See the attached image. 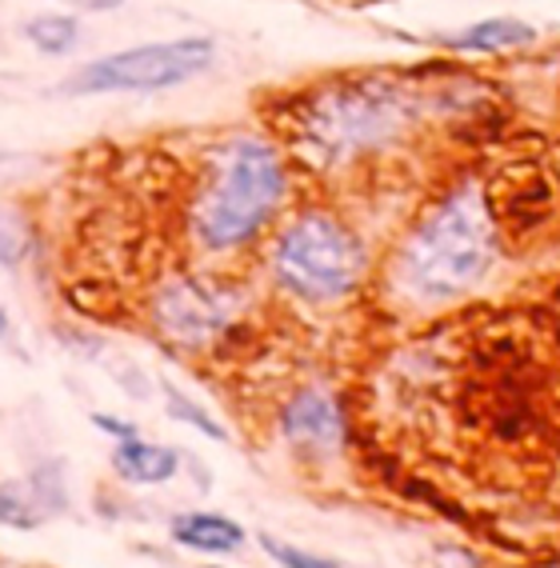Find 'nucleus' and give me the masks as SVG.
<instances>
[{
    "label": "nucleus",
    "instance_id": "1",
    "mask_svg": "<svg viewBox=\"0 0 560 568\" xmlns=\"http://www.w3.org/2000/svg\"><path fill=\"white\" fill-rule=\"evenodd\" d=\"M285 196V164L261 136H233L213 156L189 209V233L208 253H233L253 241Z\"/></svg>",
    "mask_w": 560,
    "mask_h": 568
},
{
    "label": "nucleus",
    "instance_id": "2",
    "mask_svg": "<svg viewBox=\"0 0 560 568\" xmlns=\"http://www.w3.org/2000/svg\"><path fill=\"white\" fill-rule=\"evenodd\" d=\"M492 264V221L489 204L477 189H460L440 201L425 221L408 233L400 248L397 276L420 301H448L469 293Z\"/></svg>",
    "mask_w": 560,
    "mask_h": 568
},
{
    "label": "nucleus",
    "instance_id": "3",
    "mask_svg": "<svg viewBox=\"0 0 560 568\" xmlns=\"http://www.w3.org/2000/svg\"><path fill=\"white\" fill-rule=\"evenodd\" d=\"M365 264L368 256L360 236L328 213L296 216L273 253L276 281L313 305H328L353 293L365 276Z\"/></svg>",
    "mask_w": 560,
    "mask_h": 568
},
{
    "label": "nucleus",
    "instance_id": "4",
    "mask_svg": "<svg viewBox=\"0 0 560 568\" xmlns=\"http://www.w3.org/2000/svg\"><path fill=\"white\" fill-rule=\"evenodd\" d=\"M216 61V44L208 37H173V41L133 44L104 52L96 61L69 72L57 92L61 97H109V92H164L181 89L208 72Z\"/></svg>",
    "mask_w": 560,
    "mask_h": 568
},
{
    "label": "nucleus",
    "instance_id": "5",
    "mask_svg": "<svg viewBox=\"0 0 560 568\" xmlns=\"http://www.w3.org/2000/svg\"><path fill=\"white\" fill-rule=\"evenodd\" d=\"M400 97L393 84L357 81L333 92L325 104H313V132L316 144H325L333 153H357L365 144H377L400 129Z\"/></svg>",
    "mask_w": 560,
    "mask_h": 568
},
{
    "label": "nucleus",
    "instance_id": "6",
    "mask_svg": "<svg viewBox=\"0 0 560 568\" xmlns=\"http://www.w3.org/2000/svg\"><path fill=\"white\" fill-rule=\"evenodd\" d=\"M236 296L208 276H176L153 296V321L169 341L201 348L233 325Z\"/></svg>",
    "mask_w": 560,
    "mask_h": 568
},
{
    "label": "nucleus",
    "instance_id": "7",
    "mask_svg": "<svg viewBox=\"0 0 560 568\" xmlns=\"http://www.w3.org/2000/svg\"><path fill=\"white\" fill-rule=\"evenodd\" d=\"M281 428L296 448H308V453H333L345 440V416L333 396L316 388H305L288 400L281 413Z\"/></svg>",
    "mask_w": 560,
    "mask_h": 568
},
{
    "label": "nucleus",
    "instance_id": "8",
    "mask_svg": "<svg viewBox=\"0 0 560 568\" xmlns=\"http://www.w3.org/2000/svg\"><path fill=\"white\" fill-rule=\"evenodd\" d=\"M169 537L173 545L189 548V552H204V557H233L248 540V532L224 513H176L169 520Z\"/></svg>",
    "mask_w": 560,
    "mask_h": 568
},
{
    "label": "nucleus",
    "instance_id": "9",
    "mask_svg": "<svg viewBox=\"0 0 560 568\" xmlns=\"http://www.w3.org/2000/svg\"><path fill=\"white\" fill-rule=\"evenodd\" d=\"M109 465L124 485H169L181 473V453L169 445L129 437V440H116Z\"/></svg>",
    "mask_w": 560,
    "mask_h": 568
},
{
    "label": "nucleus",
    "instance_id": "10",
    "mask_svg": "<svg viewBox=\"0 0 560 568\" xmlns=\"http://www.w3.org/2000/svg\"><path fill=\"white\" fill-rule=\"evenodd\" d=\"M532 41H537L532 24L517 21V17H489V21L457 32L448 44L460 52H500V49H520V44H532Z\"/></svg>",
    "mask_w": 560,
    "mask_h": 568
},
{
    "label": "nucleus",
    "instance_id": "11",
    "mask_svg": "<svg viewBox=\"0 0 560 568\" xmlns=\"http://www.w3.org/2000/svg\"><path fill=\"white\" fill-rule=\"evenodd\" d=\"M81 21L72 12H41L24 24V41L41 57H69L81 49Z\"/></svg>",
    "mask_w": 560,
    "mask_h": 568
},
{
    "label": "nucleus",
    "instance_id": "12",
    "mask_svg": "<svg viewBox=\"0 0 560 568\" xmlns=\"http://www.w3.org/2000/svg\"><path fill=\"white\" fill-rule=\"evenodd\" d=\"M29 493L32 500L41 505L44 517H57V513H69V485H64V465L57 457L32 465L29 473Z\"/></svg>",
    "mask_w": 560,
    "mask_h": 568
},
{
    "label": "nucleus",
    "instance_id": "13",
    "mask_svg": "<svg viewBox=\"0 0 560 568\" xmlns=\"http://www.w3.org/2000/svg\"><path fill=\"white\" fill-rule=\"evenodd\" d=\"M0 525L12 528V532H32V528L44 525V513L32 500L29 485H21V480H0Z\"/></svg>",
    "mask_w": 560,
    "mask_h": 568
},
{
    "label": "nucleus",
    "instance_id": "14",
    "mask_svg": "<svg viewBox=\"0 0 560 568\" xmlns=\"http://www.w3.org/2000/svg\"><path fill=\"white\" fill-rule=\"evenodd\" d=\"M32 253V229L17 209H0V264L21 268Z\"/></svg>",
    "mask_w": 560,
    "mask_h": 568
},
{
    "label": "nucleus",
    "instance_id": "15",
    "mask_svg": "<svg viewBox=\"0 0 560 568\" xmlns=\"http://www.w3.org/2000/svg\"><path fill=\"white\" fill-rule=\"evenodd\" d=\"M164 413L173 416V420H181V425H189V428H196L201 437H208V440H228V433H224L221 425L213 420V413H204L196 400H189V393H181V388H173V385H164Z\"/></svg>",
    "mask_w": 560,
    "mask_h": 568
},
{
    "label": "nucleus",
    "instance_id": "16",
    "mask_svg": "<svg viewBox=\"0 0 560 568\" xmlns=\"http://www.w3.org/2000/svg\"><path fill=\"white\" fill-rule=\"evenodd\" d=\"M261 548L268 552V560H276V565L285 568H336V560L316 557V552H305V548H293L285 540L268 537V532H261Z\"/></svg>",
    "mask_w": 560,
    "mask_h": 568
},
{
    "label": "nucleus",
    "instance_id": "17",
    "mask_svg": "<svg viewBox=\"0 0 560 568\" xmlns=\"http://www.w3.org/2000/svg\"><path fill=\"white\" fill-rule=\"evenodd\" d=\"M92 425L101 428L104 437H112V440L141 437V428H136L133 420H121V416H112V413H92Z\"/></svg>",
    "mask_w": 560,
    "mask_h": 568
},
{
    "label": "nucleus",
    "instance_id": "18",
    "mask_svg": "<svg viewBox=\"0 0 560 568\" xmlns=\"http://www.w3.org/2000/svg\"><path fill=\"white\" fill-rule=\"evenodd\" d=\"M61 4H72V9H81V12H112V9H121L124 0H61Z\"/></svg>",
    "mask_w": 560,
    "mask_h": 568
},
{
    "label": "nucleus",
    "instance_id": "19",
    "mask_svg": "<svg viewBox=\"0 0 560 568\" xmlns=\"http://www.w3.org/2000/svg\"><path fill=\"white\" fill-rule=\"evenodd\" d=\"M9 336V313H4V305H0V341Z\"/></svg>",
    "mask_w": 560,
    "mask_h": 568
}]
</instances>
